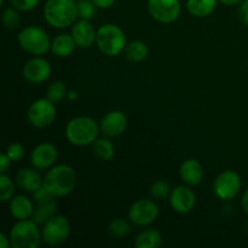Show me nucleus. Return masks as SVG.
<instances>
[{"mask_svg":"<svg viewBox=\"0 0 248 248\" xmlns=\"http://www.w3.org/2000/svg\"><path fill=\"white\" fill-rule=\"evenodd\" d=\"M124 53H125V57L127 61L132 63H140L148 57L149 48L144 41L133 40L126 45Z\"/></svg>","mask_w":248,"mask_h":248,"instance_id":"4be33fe9","label":"nucleus"},{"mask_svg":"<svg viewBox=\"0 0 248 248\" xmlns=\"http://www.w3.org/2000/svg\"><path fill=\"white\" fill-rule=\"evenodd\" d=\"M78 4V12H79V17L81 19H90L93 18L94 14H96V5L92 0H79Z\"/></svg>","mask_w":248,"mask_h":248,"instance_id":"7c9ffc66","label":"nucleus"},{"mask_svg":"<svg viewBox=\"0 0 248 248\" xmlns=\"http://www.w3.org/2000/svg\"><path fill=\"white\" fill-rule=\"evenodd\" d=\"M72 36L75 40L78 47L89 48L96 43L97 31L91 22L87 19H80L73 24Z\"/></svg>","mask_w":248,"mask_h":248,"instance_id":"f3484780","label":"nucleus"},{"mask_svg":"<svg viewBox=\"0 0 248 248\" xmlns=\"http://www.w3.org/2000/svg\"><path fill=\"white\" fill-rule=\"evenodd\" d=\"M10 212L17 220L31 219L34 205L26 195H17L10 201Z\"/></svg>","mask_w":248,"mask_h":248,"instance_id":"aec40b11","label":"nucleus"},{"mask_svg":"<svg viewBox=\"0 0 248 248\" xmlns=\"http://www.w3.org/2000/svg\"><path fill=\"white\" fill-rule=\"evenodd\" d=\"M36 170L29 169V167L19 170L18 173L16 174V179H15L16 186L27 193L33 194L39 190L43 186L44 178Z\"/></svg>","mask_w":248,"mask_h":248,"instance_id":"a211bd4d","label":"nucleus"},{"mask_svg":"<svg viewBox=\"0 0 248 248\" xmlns=\"http://www.w3.org/2000/svg\"><path fill=\"white\" fill-rule=\"evenodd\" d=\"M240 189H241V177L232 170H227L218 174L213 183V190L220 200H232L239 194Z\"/></svg>","mask_w":248,"mask_h":248,"instance_id":"9d476101","label":"nucleus"},{"mask_svg":"<svg viewBox=\"0 0 248 248\" xmlns=\"http://www.w3.org/2000/svg\"><path fill=\"white\" fill-rule=\"evenodd\" d=\"M51 72L50 62L40 56H34V58L27 61L23 67L24 79L31 84H43L51 77Z\"/></svg>","mask_w":248,"mask_h":248,"instance_id":"ddd939ff","label":"nucleus"},{"mask_svg":"<svg viewBox=\"0 0 248 248\" xmlns=\"http://www.w3.org/2000/svg\"><path fill=\"white\" fill-rule=\"evenodd\" d=\"M92 147H93V154L103 161L111 160L115 155V148H114L113 143L108 140V137L97 138Z\"/></svg>","mask_w":248,"mask_h":248,"instance_id":"393cba45","label":"nucleus"},{"mask_svg":"<svg viewBox=\"0 0 248 248\" xmlns=\"http://www.w3.org/2000/svg\"><path fill=\"white\" fill-rule=\"evenodd\" d=\"M101 128L97 121L90 116H77L68 123L65 127V137L68 142L77 147H86L93 144L98 138Z\"/></svg>","mask_w":248,"mask_h":248,"instance_id":"f03ea898","label":"nucleus"},{"mask_svg":"<svg viewBox=\"0 0 248 248\" xmlns=\"http://www.w3.org/2000/svg\"><path fill=\"white\" fill-rule=\"evenodd\" d=\"M33 219L18 220L10 232V241L14 248H36L40 245L41 232Z\"/></svg>","mask_w":248,"mask_h":248,"instance_id":"423d86ee","label":"nucleus"},{"mask_svg":"<svg viewBox=\"0 0 248 248\" xmlns=\"http://www.w3.org/2000/svg\"><path fill=\"white\" fill-rule=\"evenodd\" d=\"M159 217V207L153 200H138L131 205L128 218L137 227H147Z\"/></svg>","mask_w":248,"mask_h":248,"instance_id":"9b49d317","label":"nucleus"},{"mask_svg":"<svg viewBox=\"0 0 248 248\" xmlns=\"http://www.w3.org/2000/svg\"><path fill=\"white\" fill-rule=\"evenodd\" d=\"M44 17L53 28H68L79 17L78 4L74 0H47L44 6Z\"/></svg>","mask_w":248,"mask_h":248,"instance_id":"f257e3e1","label":"nucleus"},{"mask_svg":"<svg viewBox=\"0 0 248 248\" xmlns=\"http://www.w3.org/2000/svg\"><path fill=\"white\" fill-rule=\"evenodd\" d=\"M55 198L56 196L48 193L44 186H41L35 193H33V199L35 201V206H34V212L33 216H31V219L36 224L43 225L48 218L56 215L57 202H56Z\"/></svg>","mask_w":248,"mask_h":248,"instance_id":"1a4fd4ad","label":"nucleus"},{"mask_svg":"<svg viewBox=\"0 0 248 248\" xmlns=\"http://www.w3.org/2000/svg\"><path fill=\"white\" fill-rule=\"evenodd\" d=\"M77 184L75 171L68 165H58L52 167L44 177L43 186L56 198L67 196L74 190Z\"/></svg>","mask_w":248,"mask_h":248,"instance_id":"7ed1b4c3","label":"nucleus"},{"mask_svg":"<svg viewBox=\"0 0 248 248\" xmlns=\"http://www.w3.org/2000/svg\"><path fill=\"white\" fill-rule=\"evenodd\" d=\"M7 156L12 160V161H19V160L23 159L24 154H26V150H24V147L21 144V143H12L7 147L6 152Z\"/></svg>","mask_w":248,"mask_h":248,"instance_id":"2f4dec72","label":"nucleus"},{"mask_svg":"<svg viewBox=\"0 0 248 248\" xmlns=\"http://www.w3.org/2000/svg\"><path fill=\"white\" fill-rule=\"evenodd\" d=\"M241 205H242V208H244V211L246 212V215H248V189L245 191L244 195H242Z\"/></svg>","mask_w":248,"mask_h":248,"instance_id":"4c0bfd02","label":"nucleus"},{"mask_svg":"<svg viewBox=\"0 0 248 248\" xmlns=\"http://www.w3.org/2000/svg\"><path fill=\"white\" fill-rule=\"evenodd\" d=\"M70 234V223L64 216L55 215L43 224L41 236L48 246H60L64 244Z\"/></svg>","mask_w":248,"mask_h":248,"instance_id":"0eeeda50","label":"nucleus"},{"mask_svg":"<svg viewBox=\"0 0 248 248\" xmlns=\"http://www.w3.org/2000/svg\"><path fill=\"white\" fill-rule=\"evenodd\" d=\"M218 1H220L224 5H236V4H240L242 0H218Z\"/></svg>","mask_w":248,"mask_h":248,"instance_id":"58836bf2","label":"nucleus"},{"mask_svg":"<svg viewBox=\"0 0 248 248\" xmlns=\"http://www.w3.org/2000/svg\"><path fill=\"white\" fill-rule=\"evenodd\" d=\"M40 0H11V4L18 11H31L39 5Z\"/></svg>","mask_w":248,"mask_h":248,"instance_id":"473e14b6","label":"nucleus"},{"mask_svg":"<svg viewBox=\"0 0 248 248\" xmlns=\"http://www.w3.org/2000/svg\"><path fill=\"white\" fill-rule=\"evenodd\" d=\"M162 245V236L157 230L145 229L138 234L135 241L137 248H159Z\"/></svg>","mask_w":248,"mask_h":248,"instance_id":"b1692460","label":"nucleus"},{"mask_svg":"<svg viewBox=\"0 0 248 248\" xmlns=\"http://www.w3.org/2000/svg\"><path fill=\"white\" fill-rule=\"evenodd\" d=\"M77 44L72 34H60L56 36L51 44V52L57 57H68L75 51Z\"/></svg>","mask_w":248,"mask_h":248,"instance_id":"412c9836","label":"nucleus"},{"mask_svg":"<svg viewBox=\"0 0 248 248\" xmlns=\"http://www.w3.org/2000/svg\"><path fill=\"white\" fill-rule=\"evenodd\" d=\"M14 181L5 173H1V176H0V200H1L2 202L11 201V199L14 198Z\"/></svg>","mask_w":248,"mask_h":248,"instance_id":"cd10ccee","label":"nucleus"},{"mask_svg":"<svg viewBox=\"0 0 248 248\" xmlns=\"http://www.w3.org/2000/svg\"><path fill=\"white\" fill-rule=\"evenodd\" d=\"M57 110L56 106L47 97L39 98L29 106L27 110V119L35 128H46L55 121Z\"/></svg>","mask_w":248,"mask_h":248,"instance_id":"6e6552de","label":"nucleus"},{"mask_svg":"<svg viewBox=\"0 0 248 248\" xmlns=\"http://www.w3.org/2000/svg\"><path fill=\"white\" fill-rule=\"evenodd\" d=\"M217 2L218 0H188L186 9L189 14L201 18V17L210 16L216 10Z\"/></svg>","mask_w":248,"mask_h":248,"instance_id":"5701e85b","label":"nucleus"},{"mask_svg":"<svg viewBox=\"0 0 248 248\" xmlns=\"http://www.w3.org/2000/svg\"><path fill=\"white\" fill-rule=\"evenodd\" d=\"M127 116L120 110H111L99 123L101 133L104 137L114 138L123 135L127 128Z\"/></svg>","mask_w":248,"mask_h":248,"instance_id":"4468645a","label":"nucleus"},{"mask_svg":"<svg viewBox=\"0 0 248 248\" xmlns=\"http://www.w3.org/2000/svg\"><path fill=\"white\" fill-rule=\"evenodd\" d=\"M170 203L177 213L186 215L195 207L196 195L189 186H178L170 194Z\"/></svg>","mask_w":248,"mask_h":248,"instance_id":"2eb2a0df","label":"nucleus"},{"mask_svg":"<svg viewBox=\"0 0 248 248\" xmlns=\"http://www.w3.org/2000/svg\"><path fill=\"white\" fill-rule=\"evenodd\" d=\"M131 225L124 218H115L108 225V232L115 239H124L131 232Z\"/></svg>","mask_w":248,"mask_h":248,"instance_id":"a878e982","label":"nucleus"},{"mask_svg":"<svg viewBox=\"0 0 248 248\" xmlns=\"http://www.w3.org/2000/svg\"><path fill=\"white\" fill-rule=\"evenodd\" d=\"M179 176L188 186H199L203 178V167L198 160L188 159L182 162Z\"/></svg>","mask_w":248,"mask_h":248,"instance_id":"6ab92c4d","label":"nucleus"},{"mask_svg":"<svg viewBox=\"0 0 248 248\" xmlns=\"http://www.w3.org/2000/svg\"><path fill=\"white\" fill-rule=\"evenodd\" d=\"M68 96L67 86L63 84L62 81H55L48 86L47 91H46V97L53 102V103H58V102L63 101L65 97Z\"/></svg>","mask_w":248,"mask_h":248,"instance_id":"bb28decb","label":"nucleus"},{"mask_svg":"<svg viewBox=\"0 0 248 248\" xmlns=\"http://www.w3.org/2000/svg\"><path fill=\"white\" fill-rule=\"evenodd\" d=\"M19 46L26 52L33 56H43L51 50V41L48 34L40 27L29 26L22 29L17 36Z\"/></svg>","mask_w":248,"mask_h":248,"instance_id":"39448f33","label":"nucleus"},{"mask_svg":"<svg viewBox=\"0 0 248 248\" xmlns=\"http://www.w3.org/2000/svg\"><path fill=\"white\" fill-rule=\"evenodd\" d=\"M171 191L170 184L166 181H162V179L156 181L150 186V195H152L153 199H156V200H162L166 196H169Z\"/></svg>","mask_w":248,"mask_h":248,"instance_id":"c756f323","label":"nucleus"},{"mask_svg":"<svg viewBox=\"0 0 248 248\" xmlns=\"http://www.w3.org/2000/svg\"><path fill=\"white\" fill-rule=\"evenodd\" d=\"M2 24L6 29L9 31H14L21 23V17H19L18 10L15 9V7H7L2 12Z\"/></svg>","mask_w":248,"mask_h":248,"instance_id":"c85d7f7f","label":"nucleus"},{"mask_svg":"<svg viewBox=\"0 0 248 248\" xmlns=\"http://www.w3.org/2000/svg\"><path fill=\"white\" fill-rule=\"evenodd\" d=\"M11 161L12 160L7 156L6 153H2V154L0 155V172H1V173H5V172L7 171V169H9L10 165H11Z\"/></svg>","mask_w":248,"mask_h":248,"instance_id":"f704fd0d","label":"nucleus"},{"mask_svg":"<svg viewBox=\"0 0 248 248\" xmlns=\"http://www.w3.org/2000/svg\"><path fill=\"white\" fill-rule=\"evenodd\" d=\"M10 246H11L10 236L7 237L6 234L1 232V234H0V247H1V248H9Z\"/></svg>","mask_w":248,"mask_h":248,"instance_id":"e433bc0d","label":"nucleus"},{"mask_svg":"<svg viewBox=\"0 0 248 248\" xmlns=\"http://www.w3.org/2000/svg\"><path fill=\"white\" fill-rule=\"evenodd\" d=\"M148 10L157 22L172 23L181 15V2L179 0H148Z\"/></svg>","mask_w":248,"mask_h":248,"instance_id":"f8f14e48","label":"nucleus"},{"mask_svg":"<svg viewBox=\"0 0 248 248\" xmlns=\"http://www.w3.org/2000/svg\"><path fill=\"white\" fill-rule=\"evenodd\" d=\"M98 9H110L116 0H92Z\"/></svg>","mask_w":248,"mask_h":248,"instance_id":"c9c22d12","label":"nucleus"},{"mask_svg":"<svg viewBox=\"0 0 248 248\" xmlns=\"http://www.w3.org/2000/svg\"><path fill=\"white\" fill-rule=\"evenodd\" d=\"M57 157L58 152L55 145L51 143H41L31 152V162L35 169L46 170L55 164Z\"/></svg>","mask_w":248,"mask_h":248,"instance_id":"dca6fc26","label":"nucleus"},{"mask_svg":"<svg viewBox=\"0 0 248 248\" xmlns=\"http://www.w3.org/2000/svg\"><path fill=\"white\" fill-rule=\"evenodd\" d=\"M96 43L99 51L108 57L120 55L127 45L124 31L113 23H107L99 27L97 31Z\"/></svg>","mask_w":248,"mask_h":248,"instance_id":"20e7f679","label":"nucleus"},{"mask_svg":"<svg viewBox=\"0 0 248 248\" xmlns=\"http://www.w3.org/2000/svg\"><path fill=\"white\" fill-rule=\"evenodd\" d=\"M68 98L78 99V98H79V94H78L75 91H70V92H68Z\"/></svg>","mask_w":248,"mask_h":248,"instance_id":"ea45409f","label":"nucleus"},{"mask_svg":"<svg viewBox=\"0 0 248 248\" xmlns=\"http://www.w3.org/2000/svg\"><path fill=\"white\" fill-rule=\"evenodd\" d=\"M239 17L242 23L248 26V0H242L239 7Z\"/></svg>","mask_w":248,"mask_h":248,"instance_id":"72a5a7b5","label":"nucleus"}]
</instances>
